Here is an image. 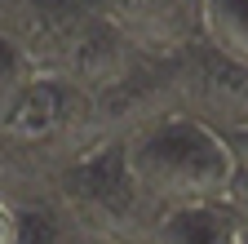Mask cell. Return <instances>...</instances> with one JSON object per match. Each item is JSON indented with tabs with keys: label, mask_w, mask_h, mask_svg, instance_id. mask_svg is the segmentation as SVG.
<instances>
[{
	"label": "cell",
	"mask_w": 248,
	"mask_h": 244,
	"mask_svg": "<svg viewBox=\"0 0 248 244\" xmlns=\"http://www.w3.org/2000/svg\"><path fill=\"white\" fill-rule=\"evenodd\" d=\"M151 244H239V222L226 204L173 209L151 227Z\"/></svg>",
	"instance_id": "5b68a950"
},
{
	"label": "cell",
	"mask_w": 248,
	"mask_h": 244,
	"mask_svg": "<svg viewBox=\"0 0 248 244\" xmlns=\"http://www.w3.org/2000/svg\"><path fill=\"white\" fill-rule=\"evenodd\" d=\"M120 146L138 195L160 218L173 209L222 204L235 182V164L222 133L200 115H160Z\"/></svg>",
	"instance_id": "6da1fadb"
},
{
	"label": "cell",
	"mask_w": 248,
	"mask_h": 244,
	"mask_svg": "<svg viewBox=\"0 0 248 244\" xmlns=\"http://www.w3.org/2000/svg\"><path fill=\"white\" fill-rule=\"evenodd\" d=\"M239 244H248V227H239Z\"/></svg>",
	"instance_id": "9c48e42d"
},
{
	"label": "cell",
	"mask_w": 248,
	"mask_h": 244,
	"mask_svg": "<svg viewBox=\"0 0 248 244\" xmlns=\"http://www.w3.org/2000/svg\"><path fill=\"white\" fill-rule=\"evenodd\" d=\"M124 45L138 49H173L182 40V9L177 0H84Z\"/></svg>",
	"instance_id": "7a4b0ae2"
},
{
	"label": "cell",
	"mask_w": 248,
	"mask_h": 244,
	"mask_svg": "<svg viewBox=\"0 0 248 244\" xmlns=\"http://www.w3.org/2000/svg\"><path fill=\"white\" fill-rule=\"evenodd\" d=\"M0 244H18V209L0 200Z\"/></svg>",
	"instance_id": "ba28073f"
},
{
	"label": "cell",
	"mask_w": 248,
	"mask_h": 244,
	"mask_svg": "<svg viewBox=\"0 0 248 244\" xmlns=\"http://www.w3.org/2000/svg\"><path fill=\"white\" fill-rule=\"evenodd\" d=\"M40 76H45V71L36 67V58H31L18 40L0 36V120L9 115V107H14Z\"/></svg>",
	"instance_id": "8992f818"
},
{
	"label": "cell",
	"mask_w": 248,
	"mask_h": 244,
	"mask_svg": "<svg viewBox=\"0 0 248 244\" xmlns=\"http://www.w3.org/2000/svg\"><path fill=\"white\" fill-rule=\"evenodd\" d=\"M195 27L226 67L248 71V0H195Z\"/></svg>",
	"instance_id": "277c9868"
},
{
	"label": "cell",
	"mask_w": 248,
	"mask_h": 244,
	"mask_svg": "<svg viewBox=\"0 0 248 244\" xmlns=\"http://www.w3.org/2000/svg\"><path fill=\"white\" fill-rule=\"evenodd\" d=\"M67 89H71V80L40 76V80L9 107V115L0 120V129L14 133V138H27V142L58 133L62 125H67Z\"/></svg>",
	"instance_id": "3957f363"
},
{
	"label": "cell",
	"mask_w": 248,
	"mask_h": 244,
	"mask_svg": "<svg viewBox=\"0 0 248 244\" xmlns=\"http://www.w3.org/2000/svg\"><path fill=\"white\" fill-rule=\"evenodd\" d=\"M231 151V164H235V178H248V125H235V129H217Z\"/></svg>",
	"instance_id": "52a82bcc"
}]
</instances>
